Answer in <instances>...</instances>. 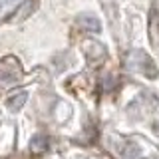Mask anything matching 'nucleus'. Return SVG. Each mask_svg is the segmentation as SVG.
Wrapping results in <instances>:
<instances>
[{"instance_id":"obj_1","label":"nucleus","mask_w":159,"mask_h":159,"mask_svg":"<svg viewBox=\"0 0 159 159\" xmlns=\"http://www.w3.org/2000/svg\"><path fill=\"white\" fill-rule=\"evenodd\" d=\"M127 66L133 70V72H139V74H143L145 78L149 80H155L159 76V70L157 66L153 64V60L147 56L143 50H133L131 54H129V58H127Z\"/></svg>"},{"instance_id":"obj_2","label":"nucleus","mask_w":159,"mask_h":159,"mask_svg":"<svg viewBox=\"0 0 159 159\" xmlns=\"http://www.w3.org/2000/svg\"><path fill=\"white\" fill-rule=\"evenodd\" d=\"M20 76H22V70H20L18 62L14 58L0 62V88H8L12 84H16Z\"/></svg>"},{"instance_id":"obj_3","label":"nucleus","mask_w":159,"mask_h":159,"mask_svg":"<svg viewBox=\"0 0 159 159\" xmlns=\"http://www.w3.org/2000/svg\"><path fill=\"white\" fill-rule=\"evenodd\" d=\"M76 26H80L82 30H88V32H99L102 30V24H99V20L93 16V14H80L76 18Z\"/></svg>"},{"instance_id":"obj_4","label":"nucleus","mask_w":159,"mask_h":159,"mask_svg":"<svg viewBox=\"0 0 159 159\" xmlns=\"http://www.w3.org/2000/svg\"><path fill=\"white\" fill-rule=\"evenodd\" d=\"M84 52H86V56L92 62H99V60L106 58V48L99 42H86L84 44Z\"/></svg>"},{"instance_id":"obj_5","label":"nucleus","mask_w":159,"mask_h":159,"mask_svg":"<svg viewBox=\"0 0 159 159\" xmlns=\"http://www.w3.org/2000/svg\"><path fill=\"white\" fill-rule=\"evenodd\" d=\"M26 99H28V93L26 92H18V93H14V96H10L8 98V109H12V111H18L20 107L26 103Z\"/></svg>"},{"instance_id":"obj_6","label":"nucleus","mask_w":159,"mask_h":159,"mask_svg":"<svg viewBox=\"0 0 159 159\" xmlns=\"http://www.w3.org/2000/svg\"><path fill=\"white\" fill-rule=\"evenodd\" d=\"M46 149H48V137L46 135H36L32 139V151L42 153V151H46Z\"/></svg>"},{"instance_id":"obj_7","label":"nucleus","mask_w":159,"mask_h":159,"mask_svg":"<svg viewBox=\"0 0 159 159\" xmlns=\"http://www.w3.org/2000/svg\"><path fill=\"white\" fill-rule=\"evenodd\" d=\"M139 157V147L135 143H127L125 153H123V159H137Z\"/></svg>"}]
</instances>
